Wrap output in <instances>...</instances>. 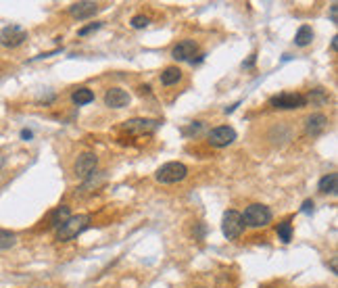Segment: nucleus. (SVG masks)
Here are the masks:
<instances>
[{
	"mask_svg": "<svg viewBox=\"0 0 338 288\" xmlns=\"http://www.w3.org/2000/svg\"><path fill=\"white\" fill-rule=\"evenodd\" d=\"M31 136H34V134H31V130H21V138L23 140H29Z\"/></svg>",
	"mask_w": 338,
	"mask_h": 288,
	"instance_id": "nucleus-27",
	"label": "nucleus"
},
{
	"mask_svg": "<svg viewBox=\"0 0 338 288\" xmlns=\"http://www.w3.org/2000/svg\"><path fill=\"white\" fill-rule=\"evenodd\" d=\"M180 80H182V69H180V67L171 65V67H165L163 69V73H161V84L163 86H174Z\"/></svg>",
	"mask_w": 338,
	"mask_h": 288,
	"instance_id": "nucleus-15",
	"label": "nucleus"
},
{
	"mask_svg": "<svg viewBox=\"0 0 338 288\" xmlns=\"http://www.w3.org/2000/svg\"><path fill=\"white\" fill-rule=\"evenodd\" d=\"M259 288H278V286H273V284H261Z\"/></svg>",
	"mask_w": 338,
	"mask_h": 288,
	"instance_id": "nucleus-29",
	"label": "nucleus"
},
{
	"mask_svg": "<svg viewBox=\"0 0 338 288\" xmlns=\"http://www.w3.org/2000/svg\"><path fill=\"white\" fill-rule=\"evenodd\" d=\"M96 165H98V157H96V155H94V153H84V155L77 157L75 165H73V171H75L77 177H84V180H86V177H90L94 174Z\"/></svg>",
	"mask_w": 338,
	"mask_h": 288,
	"instance_id": "nucleus-8",
	"label": "nucleus"
},
{
	"mask_svg": "<svg viewBox=\"0 0 338 288\" xmlns=\"http://www.w3.org/2000/svg\"><path fill=\"white\" fill-rule=\"evenodd\" d=\"M242 222H245V225H248V228H265V225L271 222V211H270V207L253 203L245 209Z\"/></svg>",
	"mask_w": 338,
	"mask_h": 288,
	"instance_id": "nucleus-3",
	"label": "nucleus"
},
{
	"mask_svg": "<svg viewBox=\"0 0 338 288\" xmlns=\"http://www.w3.org/2000/svg\"><path fill=\"white\" fill-rule=\"evenodd\" d=\"M305 100L307 103H311V105H324L326 100H328V94L321 88H315V90H311L307 96H305Z\"/></svg>",
	"mask_w": 338,
	"mask_h": 288,
	"instance_id": "nucleus-21",
	"label": "nucleus"
},
{
	"mask_svg": "<svg viewBox=\"0 0 338 288\" xmlns=\"http://www.w3.org/2000/svg\"><path fill=\"white\" fill-rule=\"evenodd\" d=\"M71 100L77 105V107H82V105H88L94 100V92L90 88H77L73 94H71Z\"/></svg>",
	"mask_w": 338,
	"mask_h": 288,
	"instance_id": "nucleus-18",
	"label": "nucleus"
},
{
	"mask_svg": "<svg viewBox=\"0 0 338 288\" xmlns=\"http://www.w3.org/2000/svg\"><path fill=\"white\" fill-rule=\"evenodd\" d=\"M313 42V29L309 25H301L298 27V32L294 36V44L301 46V48H305V46H309Z\"/></svg>",
	"mask_w": 338,
	"mask_h": 288,
	"instance_id": "nucleus-16",
	"label": "nucleus"
},
{
	"mask_svg": "<svg viewBox=\"0 0 338 288\" xmlns=\"http://www.w3.org/2000/svg\"><path fill=\"white\" fill-rule=\"evenodd\" d=\"M188 176V167L184 165V163L180 161H171V163H165V165H161L159 169H157V182L161 184H176V182H182L186 180Z\"/></svg>",
	"mask_w": 338,
	"mask_h": 288,
	"instance_id": "nucleus-2",
	"label": "nucleus"
},
{
	"mask_svg": "<svg viewBox=\"0 0 338 288\" xmlns=\"http://www.w3.org/2000/svg\"><path fill=\"white\" fill-rule=\"evenodd\" d=\"M270 105L273 109H284V111H290V109H303L305 105H307V100H305L303 94H298V92H282V94L270 98Z\"/></svg>",
	"mask_w": 338,
	"mask_h": 288,
	"instance_id": "nucleus-5",
	"label": "nucleus"
},
{
	"mask_svg": "<svg viewBox=\"0 0 338 288\" xmlns=\"http://www.w3.org/2000/svg\"><path fill=\"white\" fill-rule=\"evenodd\" d=\"M98 11V4L96 2H90V0H82V2H73L69 6V15L75 19H88L92 15H96Z\"/></svg>",
	"mask_w": 338,
	"mask_h": 288,
	"instance_id": "nucleus-13",
	"label": "nucleus"
},
{
	"mask_svg": "<svg viewBox=\"0 0 338 288\" xmlns=\"http://www.w3.org/2000/svg\"><path fill=\"white\" fill-rule=\"evenodd\" d=\"M125 132H132V134H153V132L159 128V121L155 119H144V117H134L123 121L121 126Z\"/></svg>",
	"mask_w": 338,
	"mask_h": 288,
	"instance_id": "nucleus-9",
	"label": "nucleus"
},
{
	"mask_svg": "<svg viewBox=\"0 0 338 288\" xmlns=\"http://www.w3.org/2000/svg\"><path fill=\"white\" fill-rule=\"evenodd\" d=\"M88 223H90V215H71L57 230V240L59 243H67V240L77 238L86 228H88Z\"/></svg>",
	"mask_w": 338,
	"mask_h": 288,
	"instance_id": "nucleus-1",
	"label": "nucleus"
},
{
	"mask_svg": "<svg viewBox=\"0 0 338 288\" xmlns=\"http://www.w3.org/2000/svg\"><path fill=\"white\" fill-rule=\"evenodd\" d=\"M209 144L215 146V149H224V146H230L234 140H236V130L230 128V126H219V128H213L209 132Z\"/></svg>",
	"mask_w": 338,
	"mask_h": 288,
	"instance_id": "nucleus-7",
	"label": "nucleus"
},
{
	"mask_svg": "<svg viewBox=\"0 0 338 288\" xmlns=\"http://www.w3.org/2000/svg\"><path fill=\"white\" fill-rule=\"evenodd\" d=\"M105 105L111 109H123L130 105V94L121 88H109L105 92Z\"/></svg>",
	"mask_w": 338,
	"mask_h": 288,
	"instance_id": "nucleus-10",
	"label": "nucleus"
},
{
	"mask_svg": "<svg viewBox=\"0 0 338 288\" xmlns=\"http://www.w3.org/2000/svg\"><path fill=\"white\" fill-rule=\"evenodd\" d=\"M69 217H71V209H69L67 205H61V207H57V209H54V211L50 213V225L59 230L61 225L69 220Z\"/></svg>",
	"mask_w": 338,
	"mask_h": 288,
	"instance_id": "nucleus-14",
	"label": "nucleus"
},
{
	"mask_svg": "<svg viewBox=\"0 0 338 288\" xmlns=\"http://www.w3.org/2000/svg\"><path fill=\"white\" fill-rule=\"evenodd\" d=\"M336 182H338V176L336 174H328L319 180V192L324 194H336Z\"/></svg>",
	"mask_w": 338,
	"mask_h": 288,
	"instance_id": "nucleus-17",
	"label": "nucleus"
},
{
	"mask_svg": "<svg viewBox=\"0 0 338 288\" xmlns=\"http://www.w3.org/2000/svg\"><path fill=\"white\" fill-rule=\"evenodd\" d=\"M15 243H17V236H15L13 232H9V230L0 228V251H6V248L15 246Z\"/></svg>",
	"mask_w": 338,
	"mask_h": 288,
	"instance_id": "nucleus-20",
	"label": "nucleus"
},
{
	"mask_svg": "<svg viewBox=\"0 0 338 288\" xmlns=\"http://www.w3.org/2000/svg\"><path fill=\"white\" fill-rule=\"evenodd\" d=\"M276 232H278V236H280L282 243H290V238H293V223H290L288 220L280 222L276 225Z\"/></svg>",
	"mask_w": 338,
	"mask_h": 288,
	"instance_id": "nucleus-19",
	"label": "nucleus"
},
{
	"mask_svg": "<svg viewBox=\"0 0 338 288\" xmlns=\"http://www.w3.org/2000/svg\"><path fill=\"white\" fill-rule=\"evenodd\" d=\"M245 222H242V213L234 211V209H230V211L224 213V222H222V230H224V236L227 240H236L242 236V232H245Z\"/></svg>",
	"mask_w": 338,
	"mask_h": 288,
	"instance_id": "nucleus-4",
	"label": "nucleus"
},
{
	"mask_svg": "<svg viewBox=\"0 0 338 288\" xmlns=\"http://www.w3.org/2000/svg\"><path fill=\"white\" fill-rule=\"evenodd\" d=\"M201 128H203V121H194L190 128H188V130H184V134H186V136H188V134H199V132H201Z\"/></svg>",
	"mask_w": 338,
	"mask_h": 288,
	"instance_id": "nucleus-24",
	"label": "nucleus"
},
{
	"mask_svg": "<svg viewBox=\"0 0 338 288\" xmlns=\"http://www.w3.org/2000/svg\"><path fill=\"white\" fill-rule=\"evenodd\" d=\"M199 50V44L194 40H182L174 46V50H171V57L176 61H192V57Z\"/></svg>",
	"mask_w": 338,
	"mask_h": 288,
	"instance_id": "nucleus-11",
	"label": "nucleus"
},
{
	"mask_svg": "<svg viewBox=\"0 0 338 288\" xmlns=\"http://www.w3.org/2000/svg\"><path fill=\"white\" fill-rule=\"evenodd\" d=\"M328 128V117L324 113H313L305 121V130H307L309 136H321Z\"/></svg>",
	"mask_w": 338,
	"mask_h": 288,
	"instance_id": "nucleus-12",
	"label": "nucleus"
},
{
	"mask_svg": "<svg viewBox=\"0 0 338 288\" xmlns=\"http://www.w3.org/2000/svg\"><path fill=\"white\" fill-rule=\"evenodd\" d=\"M255 65V54H253V57H250L248 61H247V63H242V67H253Z\"/></svg>",
	"mask_w": 338,
	"mask_h": 288,
	"instance_id": "nucleus-28",
	"label": "nucleus"
},
{
	"mask_svg": "<svg viewBox=\"0 0 338 288\" xmlns=\"http://www.w3.org/2000/svg\"><path fill=\"white\" fill-rule=\"evenodd\" d=\"M100 25H103V23H98V21H96V23H90V25H86V27L80 29V36H88L90 32H94V29H98Z\"/></svg>",
	"mask_w": 338,
	"mask_h": 288,
	"instance_id": "nucleus-23",
	"label": "nucleus"
},
{
	"mask_svg": "<svg viewBox=\"0 0 338 288\" xmlns=\"http://www.w3.org/2000/svg\"><path fill=\"white\" fill-rule=\"evenodd\" d=\"M27 40V32L19 25H6L2 32H0V44L4 48H17L23 42Z\"/></svg>",
	"mask_w": 338,
	"mask_h": 288,
	"instance_id": "nucleus-6",
	"label": "nucleus"
},
{
	"mask_svg": "<svg viewBox=\"0 0 338 288\" xmlns=\"http://www.w3.org/2000/svg\"><path fill=\"white\" fill-rule=\"evenodd\" d=\"M130 23H132V27H134V29H144V27H148V23H151V19H148L146 15H134Z\"/></svg>",
	"mask_w": 338,
	"mask_h": 288,
	"instance_id": "nucleus-22",
	"label": "nucleus"
},
{
	"mask_svg": "<svg viewBox=\"0 0 338 288\" xmlns=\"http://www.w3.org/2000/svg\"><path fill=\"white\" fill-rule=\"evenodd\" d=\"M313 207H315V203H313V200H305L303 207H301V211L303 213H313Z\"/></svg>",
	"mask_w": 338,
	"mask_h": 288,
	"instance_id": "nucleus-25",
	"label": "nucleus"
},
{
	"mask_svg": "<svg viewBox=\"0 0 338 288\" xmlns=\"http://www.w3.org/2000/svg\"><path fill=\"white\" fill-rule=\"evenodd\" d=\"M336 11H338V4L332 2L330 4V19H332V23H336Z\"/></svg>",
	"mask_w": 338,
	"mask_h": 288,
	"instance_id": "nucleus-26",
	"label": "nucleus"
}]
</instances>
